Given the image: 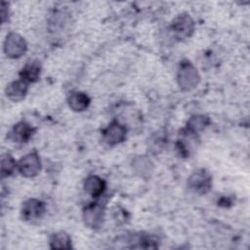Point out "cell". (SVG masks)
I'll return each instance as SVG.
<instances>
[{"label": "cell", "instance_id": "cell-1", "mask_svg": "<svg viewBox=\"0 0 250 250\" xmlns=\"http://www.w3.org/2000/svg\"><path fill=\"white\" fill-rule=\"evenodd\" d=\"M177 80L183 91H191L199 84L200 74L192 62L188 60H183L179 64Z\"/></svg>", "mask_w": 250, "mask_h": 250}, {"label": "cell", "instance_id": "cell-2", "mask_svg": "<svg viewBox=\"0 0 250 250\" xmlns=\"http://www.w3.org/2000/svg\"><path fill=\"white\" fill-rule=\"evenodd\" d=\"M170 28L177 39L184 40L192 35L194 31V21L188 14L183 13L172 21Z\"/></svg>", "mask_w": 250, "mask_h": 250}, {"label": "cell", "instance_id": "cell-3", "mask_svg": "<svg viewBox=\"0 0 250 250\" xmlns=\"http://www.w3.org/2000/svg\"><path fill=\"white\" fill-rule=\"evenodd\" d=\"M188 188L198 194H205L212 188V176L204 169L194 171L187 182Z\"/></svg>", "mask_w": 250, "mask_h": 250}, {"label": "cell", "instance_id": "cell-4", "mask_svg": "<svg viewBox=\"0 0 250 250\" xmlns=\"http://www.w3.org/2000/svg\"><path fill=\"white\" fill-rule=\"evenodd\" d=\"M42 169V162L36 151L29 152L18 161V171L25 178L36 177Z\"/></svg>", "mask_w": 250, "mask_h": 250}, {"label": "cell", "instance_id": "cell-5", "mask_svg": "<svg viewBox=\"0 0 250 250\" xmlns=\"http://www.w3.org/2000/svg\"><path fill=\"white\" fill-rule=\"evenodd\" d=\"M105 207L99 202H93L87 205L83 210V221L84 224L93 229H100L104 221Z\"/></svg>", "mask_w": 250, "mask_h": 250}, {"label": "cell", "instance_id": "cell-6", "mask_svg": "<svg viewBox=\"0 0 250 250\" xmlns=\"http://www.w3.org/2000/svg\"><path fill=\"white\" fill-rule=\"evenodd\" d=\"M4 53L11 59H19L27 51V44L24 38L16 32H10L4 41Z\"/></svg>", "mask_w": 250, "mask_h": 250}, {"label": "cell", "instance_id": "cell-7", "mask_svg": "<svg viewBox=\"0 0 250 250\" xmlns=\"http://www.w3.org/2000/svg\"><path fill=\"white\" fill-rule=\"evenodd\" d=\"M126 135H127L126 127L120 122H118L117 120L110 122L102 131L103 141L109 146H113L124 142L126 139Z\"/></svg>", "mask_w": 250, "mask_h": 250}, {"label": "cell", "instance_id": "cell-8", "mask_svg": "<svg viewBox=\"0 0 250 250\" xmlns=\"http://www.w3.org/2000/svg\"><path fill=\"white\" fill-rule=\"evenodd\" d=\"M46 212V204L37 198H29L25 200L21 209V218L24 221L32 222L43 217Z\"/></svg>", "mask_w": 250, "mask_h": 250}, {"label": "cell", "instance_id": "cell-9", "mask_svg": "<svg viewBox=\"0 0 250 250\" xmlns=\"http://www.w3.org/2000/svg\"><path fill=\"white\" fill-rule=\"evenodd\" d=\"M28 91V83L22 79L15 80L10 82L5 89L6 97L12 102L22 101Z\"/></svg>", "mask_w": 250, "mask_h": 250}, {"label": "cell", "instance_id": "cell-10", "mask_svg": "<svg viewBox=\"0 0 250 250\" xmlns=\"http://www.w3.org/2000/svg\"><path fill=\"white\" fill-rule=\"evenodd\" d=\"M34 132L35 129L30 124L24 121H20L14 125L10 136L14 142L23 144L30 140Z\"/></svg>", "mask_w": 250, "mask_h": 250}, {"label": "cell", "instance_id": "cell-11", "mask_svg": "<svg viewBox=\"0 0 250 250\" xmlns=\"http://www.w3.org/2000/svg\"><path fill=\"white\" fill-rule=\"evenodd\" d=\"M105 182L104 179L97 175H89L85 178L84 183H83V188L84 190L91 195L92 197H99L101 196L104 189H105Z\"/></svg>", "mask_w": 250, "mask_h": 250}, {"label": "cell", "instance_id": "cell-12", "mask_svg": "<svg viewBox=\"0 0 250 250\" xmlns=\"http://www.w3.org/2000/svg\"><path fill=\"white\" fill-rule=\"evenodd\" d=\"M91 103V100L89 96L81 91H73L69 94L67 98V104L70 109L73 111H83L86 108H88L89 104Z\"/></svg>", "mask_w": 250, "mask_h": 250}, {"label": "cell", "instance_id": "cell-13", "mask_svg": "<svg viewBox=\"0 0 250 250\" xmlns=\"http://www.w3.org/2000/svg\"><path fill=\"white\" fill-rule=\"evenodd\" d=\"M41 74V64L37 61L27 62L20 71L21 79L27 83H34L38 81Z\"/></svg>", "mask_w": 250, "mask_h": 250}, {"label": "cell", "instance_id": "cell-14", "mask_svg": "<svg viewBox=\"0 0 250 250\" xmlns=\"http://www.w3.org/2000/svg\"><path fill=\"white\" fill-rule=\"evenodd\" d=\"M49 243L52 249H69L72 247L70 236L62 230L53 233Z\"/></svg>", "mask_w": 250, "mask_h": 250}, {"label": "cell", "instance_id": "cell-15", "mask_svg": "<svg viewBox=\"0 0 250 250\" xmlns=\"http://www.w3.org/2000/svg\"><path fill=\"white\" fill-rule=\"evenodd\" d=\"M210 123V119L203 114H196L191 116L188 121L187 122L186 129L194 133L198 134V132L203 131Z\"/></svg>", "mask_w": 250, "mask_h": 250}, {"label": "cell", "instance_id": "cell-16", "mask_svg": "<svg viewBox=\"0 0 250 250\" xmlns=\"http://www.w3.org/2000/svg\"><path fill=\"white\" fill-rule=\"evenodd\" d=\"M15 170H18V162L10 153H3L1 156V177L7 178L11 176Z\"/></svg>", "mask_w": 250, "mask_h": 250}, {"label": "cell", "instance_id": "cell-17", "mask_svg": "<svg viewBox=\"0 0 250 250\" xmlns=\"http://www.w3.org/2000/svg\"><path fill=\"white\" fill-rule=\"evenodd\" d=\"M152 163L146 157H138L134 160V167L136 172L140 173L141 176H144L145 174H148L151 173L152 171Z\"/></svg>", "mask_w": 250, "mask_h": 250}, {"label": "cell", "instance_id": "cell-18", "mask_svg": "<svg viewBox=\"0 0 250 250\" xmlns=\"http://www.w3.org/2000/svg\"><path fill=\"white\" fill-rule=\"evenodd\" d=\"M9 18V7L6 2L1 3V20L2 22H6Z\"/></svg>", "mask_w": 250, "mask_h": 250}]
</instances>
